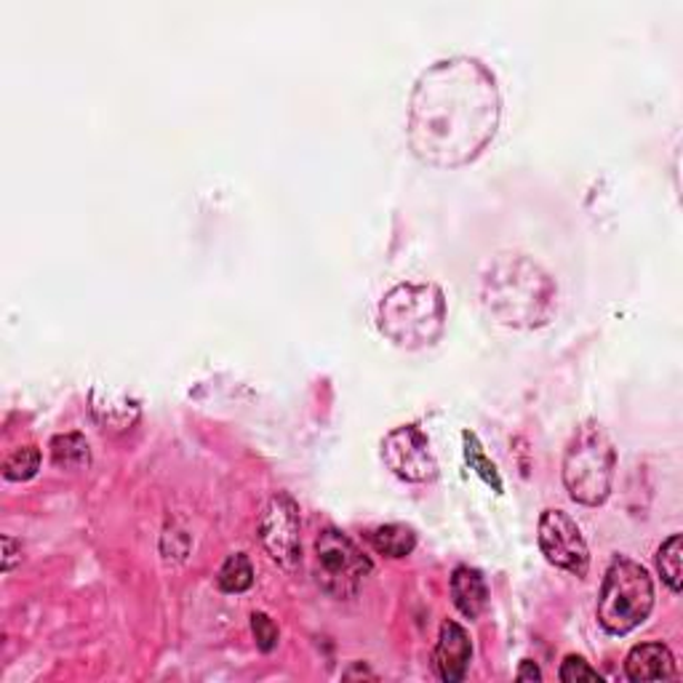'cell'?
Instances as JSON below:
<instances>
[{
	"instance_id": "cell-1",
	"label": "cell",
	"mask_w": 683,
	"mask_h": 683,
	"mask_svg": "<svg viewBox=\"0 0 683 683\" xmlns=\"http://www.w3.org/2000/svg\"><path fill=\"white\" fill-rule=\"evenodd\" d=\"M499 115L497 78L481 59H441L417 78L411 91L409 145L428 166H465L489 147Z\"/></svg>"
},
{
	"instance_id": "cell-2",
	"label": "cell",
	"mask_w": 683,
	"mask_h": 683,
	"mask_svg": "<svg viewBox=\"0 0 683 683\" xmlns=\"http://www.w3.org/2000/svg\"><path fill=\"white\" fill-rule=\"evenodd\" d=\"M484 308L503 326L539 329L558 308V286L550 273L526 254H499L481 283Z\"/></svg>"
},
{
	"instance_id": "cell-3",
	"label": "cell",
	"mask_w": 683,
	"mask_h": 683,
	"mask_svg": "<svg viewBox=\"0 0 683 683\" xmlns=\"http://www.w3.org/2000/svg\"><path fill=\"white\" fill-rule=\"evenodd\" d=\"M377 326L398 348H430L446 331V296L436 283H398L382 296Z\"/></svg>"
},
{
	"instance_id": "cell-4",
	"label": "cell",
	"mask_w": 683,
	"mask_h": 683,
	"mask_svg": "<svg viewBox=\"0 0 683 683\" xmlns=\"http://www.w3.org/2000/svg\"><path fill=\"white\" fill-rule=\"evenodd\" d=\"M617 451L598 422L577 428L564 455V484L574 503L595 507L612 494Z\"/></svg>"
},
{
	"instance_id": "cell-5",
	"label": "cell",
	"mask_w": 683,
	"mask_h": 683,
	"mask_svg": "<svg viewBox=\"0 0 683 683\" xmlns=\"http://www.w3.org/2000/svg\"><path fill=\"white\" fill-rule=\"evenodd\" d=\"M654 608V583L635 560L617 556L598 593V622L606 633L625 635L644 625Z\"/></svg>"
},
{
	"instance_id": "cell-6",
	"label": "cell",
	"mask_w": 683,
	"mask_h": 683,
	"mask_svg": "<svg viewBox=\"0 0 683 683\" xmlns=\"http://www.w3.org/2000/svg\"><path fill=\"white\" fill-rule=\"evenodd\" d=\"M318 585L334 598H350L361 591L363 579L371 574V560L358 550V545L340 529H323L315 539Z\"/></svg>"
},
{
	"instance_id": "cell-7",
	"label": "cell",
	"mask_w": 683,
	"mask_h": 683,
	"mask_svg": "<svg viewBox=\"0 0 683 683\" xmlns=\"http://www.w3.org/2000/svg\"><path fill=\"white\" fill-rule=\"evenodd\" d=\"M302 518L300 505L292 494L279 491L270 497L260 516V539L265 545L267 556L283 569H296L302 564Z\"/></svg>"
},
{
	"instance_id": "cell-8",
	"label": "cell",
	"mask_w": 683,
	"mask_h": 683,
	"mask_svg": "<svg viewBox=\"0 0 683 683\" xmlns=\"http://www.w3.org/2000/svg\"><path fill=\"white\" fill-rule=\"evenodd\" d=\"M539 550L558 569L585 577L591 572V550L583 537V529L577 526L569 513L564 510H545L539 518Z\"/></svg>"
},
{
	"instance_id": "cell-9",
	"label": "cell",
	"mask_w": 683,
	"mask_h": 683,
	"mask_svg": "<svg viewBox=\"0 0 683 683\" xmlns=\"http://www.w3.org/2000/svg\"><path fill=\"white\" fill-rule=\"evenodd\" d=\"M382 459L401 481L428 484L438 476L430 441L419 425H403L388 432L382 441Z\"/></svg>"
},
{
	"instance_id": "cell-10",
	"label": "cell",
	"mask_w": 683,
	"mask_h": 683,
	"mask_svg": "<svg viewBox=\"0 0 683 683\" xmlns=\"http://www.w3.org/2000/svg\"><path fill=\"white\" fill-rule=\"evenodd\" d=\"M470 660H472V644L468 631L455 619L443 622L441 635H438V646L436 652H432L436 673L441 675V681L446 683H457L468 675Z\"/></svg>"
},
{
	"instance_id": "cell-11",
	"label": "cell",
	"mask_w": 683,
	"mask_h": 683,
	"mask_svg": "<svg viewBox=\"0 0 683 683\" xmlns=\"http://www.w3.org/2000/svg\"><path fill=\"white\" fill-rule=\"evenodd\" d=\"M625 675L635 683L675 679V657L665 644L633 646L625 660Z\"/></svg>"
},
{
	"instance_id": "cell-12",
	"label": "cell",
	"mask_w": 683,
	"mask_h": 683,
	"mask_svg": "<svg viewBox=\"0 0 683 683\" xmlns=\"http://www.w3.org/2000/svg\"><path fill=\"white\" fill-rule=\"evenodd\" d=\"M451 598H455V606L468 619L481 617L484 608L489 606V587H486L484 574L470 569V566L455 569V574H451Z\"/></svg>"
},
{
	"instance_id": "cell-13",
	"label": "cell",
	"mask_w": 683,
	"mask_h": 683,
	"mask_svg": "<svg viewBox=\"0 0 683 683\" xmlns=\"http://www.w3.org/2000/svg\"><path fill=\"white\" fill-rule=\"evenodd\" d=\"M51 459L62 470H86L91 462L89 441L80 432H65L51 441Z\"/></svg>"
},
{
	"instance_id": "cell-14",
	"label": "cell",
	"mask_w": 683,
	"mask_h": 683,
	"mask_svg": "<svg viewBox=\"0 0 683 683\" xmlns=\"http://www.w3.org/2000/svg\"><path fill=\"white\" fill-rule=\"evenodd\" d=\"M371 543H374L377 553H382V556L406 558L417 547V534L411 526L388 524V526H380V529L371 534Z\"/></svg>"
},
{
	"instance_id": "cell-15",
	"label": "cell",
	"mask_w": 683,
	"mask_h": 683,
	"mask_svg": "<svg viewBox=\"0 0 683 683\" xmlns=\"http://www.w3.org/2000/svg\"><path fill=\"white\" fill-rule=\"evenodd\" d=\"M462 446H465V462H468V468L476 470L478 476L484 478V484L491 486L494 494H503L505 486H503V478H499L497 465H494L491 459L486 457L484 446H481V441H478L476 432L465 430L462 432Z\"/></svg>"
},
{
	"instance_id": "cell-16",
	"label": "cell",
	"mask_w": 683,
	"mask_h": 683,
	"mask_svg": "<svg viewBox=\"0 0 683 683\" xmlns=\"http://www.w3.org/2000/svg\"><path fill=\"white\" fill-rule=\"evenodd\" d=\"M216 583H219V587L225 593H246L248 587L254 585L252 560L243 556V553H235V556H230L225 564H222Z\"/></svg>"
},
{
	"instance_id": "cell-17",
	"label": "cell",
	"mask_w": 683,
	"mask_h": 683,
	"mask_svg": "<svg viewBox=\"0 0 683 683\" xmlns=\"http://www.w3.org/2000/svg\"><path fill=\"white\" fill-rule=\"evenodd\" d=\"M681 556H683L681 534H673V537L665 539L657 550V569L673 593H681Z\"/></svg>"
},
{
	"instance_id": "cell-18",
	"label": "cell",
	"mask_w": 683,
	"mask_h": 683,
	"mask_svg": "<svg viewBox=\"0 0 683 683\" xmlns=\"http://www.w3.org/2000/svg\"><path fill=\"white\" fill-rule=\"evenodd\" d=\"M40 470V451L36 446H22L3 462V476L9 481H30Z\"/></svg>"
},
{
	"instance_id": "cell-19",
	"label": "cell",
	"mask_w": 683,
	"mask_h": 683,
	"mask_svg": "<svg viewBox=\"0 0 683 683\" xmlns=\"http://www.w3.org/2000/svg\"><path fill=\"white\" fill-rule=\"evenodd\" d=\"M252 631L256 638V646L262 648V652H273L275 646H279V627H275V622L267 617L265 612H254L252 614Z\"/></svg>"
},
{
	"instance_id": "cell-20",
	"label": "cell",
	"mask_w": 683,
	"mask_h": 683,
	"mask_svg": "<svg viewBox=\"0 0 683 683\" xmlns=\"http://www.w3.org/2000/svg\"><path fill=\"white\" fill-rule=\"evenodd\" d=\"M560 681L574 683V681H601V673L591 667V662L585 657H577V654H569V657L564 660V665H560L558 673Z\"/></svg>"
},
{
	"instance_id": "cell-21",
	"label": "cell",
	"mask_w": 683,
	"mask_h": 683,
	"mask_svg": "<svg viewBox=\"0 0 683 683\" xmlns=\"http://www.w3.org/2000/svg\"><path fill=\"white\" fill-rule=\"evenodd\" d=\"M516 679L518 681H539V679H543V671H539V667L534 665L531 660H524V662H520Z\"/></svg>"
},
{
	"instance_id": "cell-22",
	"label": "cell",
	"mask_w": 683,
	"mask_h": 683,
	"mask_svg": "<svg viewBox=\"0 0 683 683\" xmlns=\"http://www.w3.org/2000/svg\"><path fill=\"white\" fill-rule=\"evenodd\" d=\"M3 547H6L3 569H6V572H11V569H13V564H17V560H19V553H17V539H13V537H9V534H6V537H3Z\"/></svg>"
},
{
	"instance_id": "cell-23",
	"label": "cell",
	"mask_w": 683,
	"mask_h": 683,
	"mask_svg": "<svg viewBox=\"0 0 683 683\" xmlns=\"http://www.w3.org/2000/svg\"><path fill=\"white\" fill-rule=\"evenodd\" d=\"M355 675H363V679H377V675L369 673L367 667H363V671H348V673H344V679H355Z\"/></svg>"
}]
</instances>
